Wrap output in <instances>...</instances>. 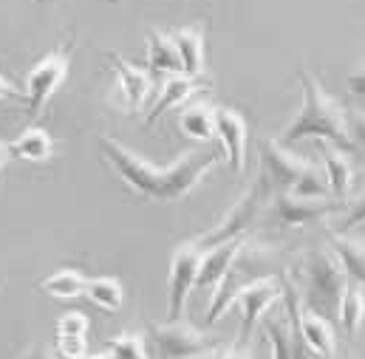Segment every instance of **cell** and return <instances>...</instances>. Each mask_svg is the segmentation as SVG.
Instances as JSON below:
<instances>
[{"instance_id": "1", "label": "cell", "mask_w": 365, "mask_h": 359, "mask_svg": "<svg viewBox=\"0 0 365 359\" xmlns=\"http://www.w3.org/2000/svg\"><path fill=\"white\" fill-rule=\"evenodd\" d=\"M99 150H102L105 162L116 170V176L136 195H142L148 201H162V204L187 198L201 181L207 179V173L221 162L218 150H210V153L187 150L173 165L156 167L110 136H99Z\"/></svg>"}, {"instance_id": "2", "label": "cell", "mask_w": 365, "mask_h": 359, "mask_svg": "<svg viewBox=\"0 0 365 359\" xmlns=\"http://www.w3.org/2000/svg\"><path fill=\"white\" fill-rule=\"evenodd\" d=\"M300 88H303V105L277 142L292 145L300 139H320L343 150H354V142L346 128V108L334 96H329V90L320 85V80L309 74L306 68L300 71Z\"/></svg>"}, {"instance_id": "3", "label": "cell", "mask_w": 365, "mask_h": 359, "mask_svg": "<svg viewBox=\"0 0 365 359\" xmlns=\"http://www.w3.org/2000/svg\"><path fill=\"white\" fill-rule=\"evenodd\" d=\"M297 277H300V300L303 306L314 308L323 317H337L340 308V297L349 286V274L343 269L340 258L334 255V249H309L300 264H297Z\"/></svg>"}, {"instance_id": "4", "label": "cell", "mask_w": 365, "mask_h": 359, "mask_svg": "<svg viewBox=\"0 0 365 359\" xmlns=\"http://www.w3.org/2000/svg\"><path fill=\"white\" fill-rule=\"evenodd\" d=\"M74 46H77V37L71 31L57 48H51L43 60H37L31 66V71L26 74V88L23 90H26V116L29 119H37L48 108L54 93L63 88V83L68 80Z\"/></svg>"}, {"instance_id": "5", "label": "cell", "mask_w": 365, "mask_h": 359, "mask_svg": "<svg viewBox=\"0 0 365 359\" xmlns=\"http://www.w3.org/2000/svg\"><path fill=\"white\" fill-rule=\"evenodd\" d=\"M272 258H274L272 249L258 246V244H252L250 238L241 244L235 261L230 264L227 274H224V277L218 280V286H215L212 303H210V308H207V326H212V323L235 303V294H238V288H241L244 283H250V280H255V277H261V274H272V271H269Z\"/></svg>"}, {"instance_id": "6", "label": "cell", "mask_w": 365, "mask_h": 359, "mask_svg": "<svg viewBox=\"0 0 365 359\" xmlns=\"http://www.w3.org/2000/svg\"><path fill=\"white\" fill-rule=\"evenodd\" d=\"M269 198H272V184H269L267 173H264V176H258V179L252 181V187L232 204V209H230L212 229H207V232L198 235L195 241H198L204 249H210V246H218V244H224V241H230V238L247 235V232L258 224V218H261L264 207L269 204Z\"/></svg>"}, {"instance_id": "7", "label": "cell", "mask_w": 365, "mask_h": 359, "mask_svg": "<svg viewBox=\"0 0 365 359\" xmlns=\"http://www.w3.org/2000/svg\"><path fill=\"white\" fill-rule=\"evenodd\" d=\"M340 207H346V204H337V198L334 201L331 198H306V195L277 189L269 198V218L280 229H297V227H309V224L329 218Z\"/></svg>"}, {"instance_id": "8", "label": "cell", "mask_w": 365, "mask_h": 359, "mask_svg": "<svg viewBox=\"0 0 365 359\" xmlns=\"http://www.w3.org/2000/svg\"><path fill=\"white\" fill-rule=\"evenodd\" d=\"M148 331H150V343L156 345L159 357H210L215 351V348H210L212 337L192 328L182 317L168 320V323H150Z\"/></svg>"}, {"instance_id": "9", "label": "cell", "mask_w": 365, "mask_h": 359, "mask_svg": "<svg viewBox=\"0 0 365 359\" xmlns=\"http://www.w3.org/2000/svg\"><path fill=\"white\" fill-rule=\"evenodd\" d=\"M283 294V286L274 274H261L250 283H244L235 294V303L241 306V331H238V343H250L255 328L261 326L264 314L272 308L274 303L280 300Z\"/></svg>"}, {"instance_id": "10", "label": "cell", "mask_w": 365, "mask_h": 359, "mask_svg": "<svg viewBox=\"0 0 365 359\" xmlns=\"http://www.w3.org/2000/svg\"><path fill=\"white\" fill-rule=\"evenodd\" d=\"M201 258H204V246L198 241H187L182 246H176L173 258H170V277H168V317L179 320L184 314L187 297L195 288L198 269H201Z\"/></svg>"}, {"instance_id": "11", "label": "cell", "mask_w": 365, "mask_h": 359, "mask_svg": "<svg viewBox=\"0 0 365 359\" xmlns=\"http://www.w3.org/2000/svg\"><path fill=\"white\" fill-rule=\"evenodd\" d=\"M261 162H264V173L272 184V189H292L306 173L314 170V162L303 159L300 153H292L289 145L267 139L261 145Z\"/></svg>"}, {"instance_id": "12", "label": "cell", "mask_w": 365, "mask_h": 359, "mask_svg": "<svg viewBox=\"0 0 365 359\" xmlns=\"http://www.w3.org/2000/svg\"><path fill=\"white\" fill-rule=\"evenodd\" d=\"M215 136L224 145L230 167L235 173H244V167H247V139H250L247 119L235 108H215Z\"/></svg>"}, {"instance_id": "13", "label": "cell", "mask_w": 365, "mask_h": 359, "mask_svg": "<svg viewBox=\"0 0 365 359\" xmlns=\"http://www.w3.org/2000/svg\"><path fill=\"white\" fill-rule=\"evenodd\" d=\"M105 57L110 60V66H113V71H116L119 93H122V99H125V108H128V110H139V108L148 102L150 88H153L150 74H148L145 68L128 63V60H125L122 54H116V51H105Z\"/></svg>"}, {"instance_id": "14", "label": "cell", "mask_w": 365, "mask_h": 359, "mask_svg": "<svg viewBox=\"0 0 365 359\" xmlns=\"http://www.w3.org/2000/svg\"><path fill=\"white\" fill-rule=\"evenodd\" d=\"M179 60H182V74L187 77H204V66H207V54H204V43H207V26L204 23H190L176 28L173 34Z\"/></svg>"}, {"instance_id": "15", "label": "cell", "mask_w": 365, "mask_h": 359, "mask_svg": "<svg viewBox=\"0 0 365 359\" xmlns=\"http://www.w3.org/2000/svg\"><path fill=\"white\" fill-rule=\"evenodd\" d=\"M300 337L314 357H337V337L329 317L317 314L309 306H300Z\"/></svg>"}, {"instance_id": "16", "label": "cell", "mask_w": 365, "mask_h": 359, "mask_svg": "<svg viewBox=\"0 0 365 359\" xmlns=\"http://www.w3.org/2000/svg\"><path fill=\"white\" fill-rule=\"evenodd\" d=\"M212 83L207 80V77H170L165 85H162V90H159V99H156V105L150 108V113H148V125H156L170 108H179V105H184L192 93H198V90L210 88Z\"/></svg>"}, {"instance_id": "17", "label": "cell", "mask_w": 365, "mask_h": 359, "mask_svg": "<svg viewBox=\"0 0 365 359\" xmlns=\"http://www.w3.org/2000/svg\"><path fill=\"white\" fill-rule=\"evenodd\" d=\"M244 241H247V235H238V238H230V241H224V244H218V246L204 249L195 286H201V288H215L218 280L227 274L230 264L235 261V255H238V249H241Z\"/></svg>"}, {"instance_id": "18", "label": "cell", "mask_w": 365, "mask_h": 359, "mask_svg": "<svg viewBox=\"0 0 365 359\" xmlns=\"http://www.w3.org/2000/svg\"><path fill=\"white\" fill-rule=\"evenodd\" d=\"M320 153H323V167H326V181H329L331 198L346 201L351 195V187H354V165H351V159L343 153V147H337L331 142L323 145Z\"/></svg>"}, {"instance_id": "19", "label": "cell", "mask_w": 365, "mask_h": 359, "mask_svg": "<svg viewBox=\"0 0 365 359\" xmlns=\"http://www.w3.org/2000/svg\"><path fill=\"white\" fill-rule=\"evenodd\" d=\"M57 150V142L54 136L40 128V125H29L20 130V136L11 142V153L23 162H48Z\"/></svg>"}, {"instance_id": "20", "label": "cell", "mask_w": 365, "mask_h": 359, "mask_svg": "<svg viewBox=\"0 0 365 359\" xmlns=\"http://www.w3.org/2000/svg\"><path fill=\"white\" fill-rule=\"evenodd\" d=\"M331 249L340 258L349 280L360 283L365 291V241L346 235V232H331Z\"/></svg>"}, {"instance_id": "21", "label": "cell", "mask_w": 365, "mask_h": 359, "mask_svg": "<svg viewBox=\"0 0 365 359\" xmlns=\"http://www.w3.org/2000/svg\"><path fill=\"white\" fill-rule=\"evenodd\" d=\"M179 130L187 139L210 142L215 136V108L207 102H190L179 113Z\"/></svg>"}, {"instance_id": "22", "label": "cell", "mask_w": 365, "mask_h": 359, "mask_svg": "<svg viewBox=\"0 0 365 359\" xmlns=\"http://www.w3.org/2000/svg\"><path fill=\"white\" fill-rule=\"evenodd\" d=\"M86 286H88V274L83 269H57L51 271L48 277H43L37 283V288L48 297H57V300H74V297H83L86 294Z\"/></svg>"}, {"instance_id": "23", "label": "cell", "mask_w": 365, "mask_h": 359, "mask_svg": "<svg viewBox=\"0 0 365 359\" xmlns=\"http://www.w3.org/2000/svg\"><path fill=\"white\" fill-rule=\"evenodd\" d=\"M148 66L153 71H165V74H182V60L176 51V43L170 34L150 28L148 31Z\"/></svg>"}, {"instance_id": "24", "label": "cell", "mask_w": 365, "mask_h": 359, "mask_svg": "<svg viewBox=\"0 0 365 359\" xmlns=\"http://www.w3.org/2000/svg\"><path fill=\"white\" fill-rule=\"evenodd\" d=\"M261 326H264V334L269 337L272 357H277V359L297 357V343H294V331H292L289 314H277V317H267V314H264Z\"/></svg>"}, {"instance_id": "25", "label": "cell", "mask_w": 365, "mask_h": 359, "mask_svg": "<svg viewBox=\"0 0 365 359\" xmlns=\"http://www.w3.org/2000/svg\"><path fill=\"white\" fill-rule=\"evenodd\" d=\"M93 306L105 308V311H119L122 303H125V286L119 283V277H88V286H86V294Z\"/></svg>"}, {"instance_id": "26", "label": "cell", "mask_w": 365, "mask_h": 359, "mask_svg": "<svg viewBox=\"0 0 365 359\" xmlns=\"http://www.w3.org/2000/svg\"><path fill=\"white\" fill-rule=\"evenodd\" d=\"M337 317H340V326L354 337L360 331L365 320V291L360 283L349 280L343 297H340V308H337Z\"/></svg>"}, {"instance_id": "27", "label": "cell", "mask_w": 365, "mask_h": 359, "mask_svg": "<svg viewBox=\"0 0 365 359\" xmlns=\"http://www.w3.org/2000/svg\"><path fill=\"white\" fill-rule=\"evenodd\" d=\"M102 357H116V359H145L148 357V340L142 334L125 331L108 340Z\"/></svg>"}, {"instance_id": "28", "label": "cell", "mask_w": 365, "mask_h": 359, "mask_svg": "<svg viewBox=\"0 0 365 359\" xmlns=\"http://www.w3.org/2000/svg\"><path fill=\"white\" fill-rule=\"evenodd\" d=\"M88 328H91V320L83 311H66L57 320V334H83L86 337Z\"/></svg>"}, {"instance_id": "29", "label": "cell", "mask_w": 365, "mask_h": 359, "mask_svg": "<svg viewBox=\"0 0 365 359\" xmlns=\"http://www.w3.org/2000/svg\"><path fill=\"white\" fill-rule=\"evenodd\" d=\"M57 354L60 357H86L88 354V343L83 334H57Z\"/></svg>"}, {"instance_id": "30", "label": "cell", "mask_w": 365, "mask_h": 359, "mask_svg": "<svg viewBox=\"0 0 365 359\" xmlns=\"http://www.w3.org/2000/svg\"><path fill=\"white\" fill-rule=\"evenodd\" d=\"M346 128H349V136H351L354 147H360L365 153V110H360V108L346 110Z\"/></svg>"}, {"instance_id": "31", "label": "cell", "mask_w": 365, "mask_h": 359, "mask_svg": "<svg viewBox=\"0 0 365 359\" xmlns=\"http://www.w3.org/2000/svg\"><path fill=\"white\" fill-rule=\"evenodd\" d=\"M357 224H365V192L351 204V209H349V215L343 218L340 229H351V227H357Z\"/></svg>"}, {"instance_id": "32", "label": "cell", "mask_w": 365, "mask_h": 359, "mask_svg": "<svg viewBox=\"0 0 365 359\" xmlns=\"http://www.w3.org/2000/svg\"><path fill=\"white\" fill-rule=\"evenodd\" d=\"M349 90H351L354 96H363L365 99V63H360V66L349 74Z\"/></svg>"}, {"instance_id": "33", "label": "cell", "mask_w": 365, "mask_h": 359, "mask_svg": "<svg viewBox=\"0 0 365 359\" xmlns=\"http://www.w3.org/2000/svg\"><path fill=\"white\" fill-rule=\"evenodd\" d=\"M6 99H26V90H20L11 80H6L3 71H0V102H6Z\"/></svg>"}, {"instance_id": "34", "label": "cell", "mask_w": 365, "mask_h": 359, "mask_svg": "<svg viewBox=\"0 0 365 359\" xmlns=\"http://www.w3.org/2000/svg\"><path fill=\"white\" fill-rule=\"evenodd\" d=\"M11 159H14V153H11V142H3V139H0V176H3V170L11 165Z\"/></svg>"}, {"instance_id": "35", "label": "cell", "mask_w": 365, "mask_h": 359, "mask_svg": "<svg viewBox=\"0 0 365 359\" xmlns=\"http://www.w3.org/2000/svg\"><path fill=\"white\" fill-rule=\"evenodd\" d=\"M108 3H119V0H108Z\"/></svg>"}]
</instances>
